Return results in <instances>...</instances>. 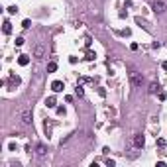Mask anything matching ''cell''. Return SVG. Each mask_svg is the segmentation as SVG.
<instances>
[{
  "instance_id": "1",
  "label": "cell",
  "mask_w": 167,
  "mask_h": 167,
  "mask_svg": "<svg viewBox=\"0 0 167 167\" xmlns=\"http://www.w3.org/2000/svg\"><path fill=\"white\" fill-rule=\"evenodd\" d=\"M130 83L134 85V87H141V83H144V77H141V73H130Z\"/></svg>"
},
{
  "instance_id": "2",
  "label": "cell",
  "mask_w": 167,
  "mask_h": 167,
  "mask_svg": "<svg viewBox=\"0 0 167 167\" xmlns=\"http://www.w3.org/2000/svg\"><path fill=\"white\" fill-rule=\"evenodd\" d=\"M20 83H22V79L18 75H10V79L6 81V87L8 89H16V87H20Z\"/></svg>"
},
{
  "instance_id": "3",
  "label": "cell",
  "mask_w": 167,
  "mask_h": 167,
  "mask_svg": "<svg viewBox=\"0 0 167 167\" xmlns=\"http://www.w3.org/2000/svg\"><path fill=\"white\" fill-rule=\"evenodd\" d=\"M33 57H36V59H43L45 57V45H41V43L36 45V49H33Z\"/></svg>"
},
{
  "instance_id": "4",
  "label": "cell",
  "mask_w": 167,
  "mask_h": 167,
  "mask_svg": "<svg viewBox=\"0 0 167 167\" xmlns=\"http://www.w3.org/2000/svg\"><path fill=\"white\" fill-rule=\"evenodd\" d=\"M20 118H22V124H32V110H22V116H20Z\"/></svg>"
},
{
  "instance_id": "5",
  "label": "cell",
  "mask_w": 167,
  "mask_h": 167,
  "mask_svg": "<svg viewBox=\"0 0 167 167\" xmlns=\"http://www.w3.org/2000/svg\"><path fill=\"white\" fill-rule=\"evenodd\" d=\"M165 10H167L165 2H161V0H157V2L153 4V12H155V14H163Z\"/></svg>"
},
{
  "instance_id": "6",
  "label": "cell",
  "mask_w": 167,
  "mask_h": 167,
  "mask_svg": "<svg viewBox=\"0 0 167 167\" xmlns=\"http://www.w3.org/2000/svg\"><path fill=\"white\" fill-rule=\"evenodd\" d=\"M144 144H146V138H144L141 134H136L134 136V146L136 148H144Z\"/></svg>"
},
{
  "instance_id": "7",
  "label": "cell",
  "mask_w": 167,
  "mask_h": 167,
  "mask_svg": "<svg viewBox=\"0 0 167 167\" xmlns=\"http://www.w3.org/2000/svg\"><path fill=\"white\" fill-rule=\"evenodd\" d=\"M51 89H53V92H61V90L65 89V85L61 83V81H53V83H51Z\"/></svg>"
},
{
  "instance_id": "8",
  "label": "cell",
  "mask_w": 167,
  "mask_h": 167,
  "mask_svg": "<svg viewBox=\"0 0 167 167\" xmlns=\"http://www.w3.org/2000/svg\"><path fill=\"white\" fill-rule=\"evenodd\" d=\"M45 153H47V148H45L43 144H39L38 148H36V155H38V157H43Z\"/></svg>"
},
{
  "instance_id": "9",
  "label": "cell",
  "mask_w": 167,
  "mask_h": 167,
  "mask_svg": "<svg viewBox=\"0 0 167 167\" xmlns=\"http://www.w3.org/2000/svg\"><path fill=\"white\" fill-rule=\"evenodd\" d=\"M2 32L6 33V36H10V33H12V24H10V22H4V24H2Z\"/></svg>"
},
{
  "instance_id": "10",
  "label": "cell",
  "mask_w": 167,
  "mask_h": 167,
  "mask_svg": "<svg viewBox=\"0 0 167 167\" xmlns=\"http://www.w3.org/2000/svg\"><path fill=\"white\" fill-rule=\"evenodd\" d=\"M45 104H47L49 108H55V106H57V98H55V97H49L47 100H45Z\"/></svg>"
},
{
  "instance_id": "11",
  "label": "cell",
  "mask_w": 167,
  "mask_h": 167,
  "mask_svg": "<svg viewBox=\"0 0 167 167\" xmlns=\"http://www.w3.org/2000/svg\"><path fill=\"white\" fill-rule=\"evenodd\" d=\"M18 63L22 65V67H26V65L30 63V57H28V55H20V57H18Z\"/></svg>"
},
{
  "instance_id": "12",
  "label": "cell",
  "mask_w": 167,
  "mask_h": 167,
  "mask_svg": "<svg viewBox=\"0 0 167 167\" xmlns=\"http://www.w3.org/2000/svg\"><path fill=\"white\" fill-rule=\"evenodd\" d=\"M55 71H57V63L55 61H49L47 63V73H55Z\"/></svg>"
},
{
  "instance_id": "13",
  "label": "cell",
  "mask_w": 167,
  "mask_h": 167,
  "mask_svg": "<svg viewBox=\"0 0 167 167\" xmlns=\"http://www.w3.org/2000/svg\"><path fill=\"white\" fill-rule=\"evenodd\" d=\"M157 90H159V83H151V85H149V92H151V95L157 92Z\"/></svg>"
},
{
  "instance_id": "14",
  "label": "cell",
  "mask_w": 167,
  "mask_h": 167,
  "mask_svg": "<svg viewBox=\"0 0 167 167\" xmlns=\"http://www.w3.org/2000/svg\"><path fill=\"white\" fill-rule=\"evenodd\" d=\"M95 57H97V55H95V51H87V55H85V59H87V61H92Z\"/></svg>"
},
{
  "instance_id": "15",
  "label": "cell",
  "mask_w": 167,
  "mask_h": 167,
  "mask_svg": "<svg viewBox=\"0 0 167 167\" xmlns=\"http://www.w3.org/2000/svg\"><path fill=\"white\" fill-rule=\"evenodd\" d=\"M75 92H77V97H83V95H85V90H83V87H81V85H77Z\"/></svg>"
},
{
  "instance_id": "16",
  "label": "cell",
  "mask_w": 167,
  "mask_h": 167,
  "mask_svg": "<svg viewBox=\"0 0 167 167\" xmlns=\"http://www.w3.org/2000/svg\"><path fill=\"white\" fill-rule=\"evenodd\" d=\"M157 146H159V148H165V146H167V141L163 140V138H159V140H157Z\"/></svg>"
},
{
  "instance_id": "17",
  "label": "cell",
  "mask_w": 167,
  "mask_h": 167,
  "mask_svg": "<svg viewBox=\"0 0 167 167\" xmlns=\"http://www.w3.org/2000/svg\"><path fill=\"white\" fill-rule=\"evenodd\" d=\"M30 26H32V22H30V20H24V22H22V28H26V30H28Z\"/></svg>"
},
{
  "instance_id": "18",
  "label": "cell",
  "mask_w": 167,
  "mask_h": 167,
  "mask_svg": "<svg viewBox=\"0 0 167 167\" xmlns=\"http://www.w3.org/2000/svg\"><path fill=\"white\" fill-rule=\"evenodd\" d=\"M18 12V8L16 6H8V14H16Z\"/></svg>"
},
{
  "instance_id": "19",
  "label": "cell",
  "mask_w": 167,
  "mask_h": 167,
  "mask_svg": "<svg viewBox=\"0 0 167 167\" xmlns=\"http://www.w3.org/2000/svg\"><path fill=\"white\" fill-rule=\"evenodd\" d=\"M57 114L59 116H65V108H63V106H57Z\"/></svg>"
},
{
  "instance_id": "20",
  "label": "cell",
  "mask_w": 167,
  "mask_h": 167,
  "mask_svg": "<svg viewBox=\"0 0 167 167\" xmlns=\"http://www.w3.org/2000/svg\"><path fill=\"white\" fill-rule=\"evenodd\" d=\"M16 45H18V47L20 45H24V38H16Z\"/></svg>"
},
{
  "instance_id": "21",
  "label": "cell",
  "mask_w": 167,
  "mask_h": 167,
  "mask_svg": "<svg viewBox=\"0 0 167 167\" xmlns=\"http://www.w3.org/2000/svg\"><path fill=\"white\" fill-rule=\"evenodd\" d=\"M106 165H108V167H114L116 161H114V159H106Z\"/></svg>"
},
{
  "instance_id": "22",
  "label": "cell",
  "mask_w": 167,
  "mask_h": 167,
  "mask_svg": "<svg viewBox=\"0 0 167 167\" xmlns=\"http://www.w3.org/2000/svg\"><path fill=\"white\" fill-rule=\"evenodd\" d=\"M8 149H10V151H14V149H16V144H14V141H10V144H8Z\"/></svg>"
},
{
  "instance_id": "23",
  "label": "cell",
  "mask_w": 167,
  "mask_h": 167,
  "mask_svg": "<svg viewBox=\"0 0 167 167\" xmlns=\"http://www.w3.org/2000/svg\"><path fill=\"white\" fill-rule=\"evenodd\" d=\"M167 98V92H159V100H165Z\"/></svg>"
},
{
  "instance_id": "24",
  "label": "cell",
  "mask_w": 167,
  "mask_h": 167,
  "mask_svg": "<svg viewBox=\"0 0 167 167\" xmlns=\"http://www.w3.org/2000/svg\"><path fill=\"white\" fill-rule=\"evenodd\" d=\"M161 67H163V71H167V61H163V65H161Z\"/></svg>"
}]
</instances>
